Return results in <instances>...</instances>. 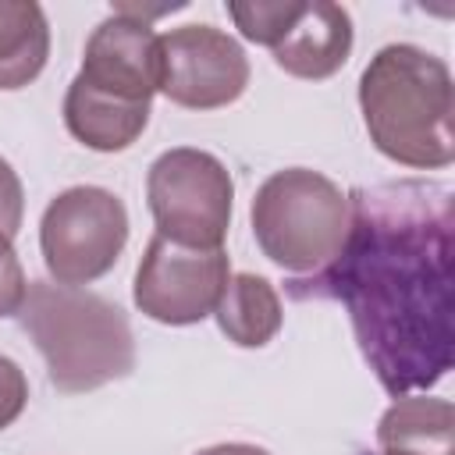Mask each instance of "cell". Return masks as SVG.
<instances>
[{
    "instance_id": "7c38bea8",
    "label": "cell",
    "mask_w": 455,
    "mask_h": 455,
    "mask_svg": "<svg viewBox=\"0 0 455 455\" xmlns=\"http://www.w3.org/2000/svg\"><path fill=\"white\" fill-rule=\"evenodd\" d=\"M380 451L405 455H455V409L448 398L398 395L377 423Z\"/></svg>"
},
{
    "instance_id": "d6986e66",
    "label": "cell",
    "mask_w": 455,
    "mask_h": 455,
    "mask_svg": "<svg viewBox=\"0 0 455 455\" xmlns=\"http://www.w3.org/2000/svg\"><path fill=\"white\" fill-rule=\"evenodd\" d=\"M377 455H405V451H377Z\"/></svg>"
},
{
    "instance_id": "30bf717a",
    "label": "cell",
    "mask_w": 455,
    "mask_h": 455,
    "mask_svg": "<svg viewBox=\"0 0 455 455\" xmlns=\"http://www.w3.org/2000/svg\"><path fill=\"white\" fill-rule=\"evenodd\" d=\"M75 78L103 96L153 107V92H160V36L149 21L114 11L85 39Z\"/></svg>"
},
{
    "instance_id": "ba28073f",
    "label": "cell",
    "mask_w": 455,
    "mask_h": 455,
    "mask_svg": "<svg viewBox=\"0 0 455 455\" xmlns=\"http://www.w3.org/2000/svg\"><path fill=\"white\" fill-rule=\"evenodd\" d=\"M228 277L231 263L224 249H188L153 235L139 259L132 295L149 320L188 327L217 309Z\"/></svg>"
},
{
    "instance_id": "2e32d148",
    "label": "cell",
    "mask_w": 455,
    "mask_h": 455,
    "mask_svg": "<svg viewBox=\"0 0 455 455\" xmlns=\"http://www.w3.org/2000/svg\"><path fill=\"white\" fill-rule=\"evenodd\" d=\"M28 402V380L21 373V366L7 355H0V430L11 427Z\"/></svg>"
},
{
    "instance_id": "e0dca14e",
    "label": "cell",
    "mask_w": 455,
    "mask_h": 455,
    "mask_svg": "<svg viewBox=\"0 0 455 455\" xmlns=\"http://www.w3.org/2000/svg\"><path fill=\"white\" fill-rule=\"evenodd\" d=\"M21 213H25L21 178H18V171L0 156V235L14 238L18 228H21Z\"/></svg>"
},
{
    "instance_id": "5b68a950",
    "label": "cell",
    "mask_w": 455,
    "mask_h": 455,
    "mask_svg": "<svg viewBox=\"0 0 455 455\" xmlns=\"http://www.w3.org/2000/svg\"><path fill=\"white\" fill-rule=\"evenodd\" d=\"M146 199L160 238L188 249H220L231 228L235 181L213 153L178 146L149 164Z\"/></svg>"
},
{
    "instance_id": "5bb4252c",
    "label": "cell",
    "mask_w": 455,
    "mask_h": 455,
    "mask_svg": "<svg viewBox=\"0 0 455 455\" xmlns=\"http://www.w3.org/2000/svg\"><path fill=\"white\" fill-rule=\"evenodd\" d=\"M50 57V25L36 0H0V89L28 85Z\"/></svg>"
},
{
    "instance_id": "52a82bcc",
    "label": "cell",
    "mask_w": 455,
    "mask_h": 455,
    "mask_svg": "<svg viewBox=\"0 0 455 455\" xmlns=\"http://www.w3.org/2000/svg\"><path fill=\"white\" fill-rule=\"evenodd\" d=\"M128 242L124 203L100 185H75L50 199L39 220V249L57 284H89L103 277Z\"/></svg>"
},
{
    "instance_id": "9a60e30c",
    "label": "cell",
    "mask_w": 455,
    "mask_h": 455,
    "mask_svg": "<svg viewBox=\"0 0 455 455\" xmlns=\"http://www.w3.org/2000/svg\"><path fill=\"white\" fill-rule=\"evenodd\" d=\"M28 295V281L21 270V259L11 245L7 235H0V320L4 316H18L21 302Z\"/></svg>"
},
{
    "instance_id": "7a4b0ae2",
    "label": "cell",
    "mask_w": 455,
    "mask_h": 455,
    "mask_svg": "<svg viewBox=\"0 0 455 455\" xmlns=\"http://www.w3.org/2000/svg\"><path fill=\"white\" fill-rule=\"evenodd\" d=\"M359 110L370 142L405 167H448L455 160V92L441 57L412 43H391L359 75Z\"/></svg>"
},
{
    "instance_id": "8fae6325",
    "label": "cell",
    "mask_w": 455,
    "mask_h": 455,
    "mask_svg": "<svg viewBox=\"0 0 455 455\" xmlns=\"http://www.w3.org/2000/svg\"><path fill=\"white\" fill-rule=\"evenodd\" d=\"M149 103H124L114 96H103L96 89H89L85 82L71 78L68 92H64V124L68 132L96 149V153H121L128 149L142 128L149 124Z\"/></svg>"
},
{
    "instance_id": "3957f363",
    "label": "cell",
    "mask_w": 455,
    "mask_h": 455,
    "mask_svg": "<svg viewBox=\"0 0 455 455\" xmlns=\"http://www.w3.org/2000/svg\"><path fill=\"white\" fill-rule=\"evenodd\" d=\"M18 323L43 352L50 384L64 395L96 391L135 370L128 313L96 291L32 281Z\"/></svg>"
},
{
    "instance_id": "6da1fadb",
    "label": "cell",
    "mask_w": 455,
    "mask_h": 455,
    "mask_svg": "<svg viewBox=\"0 0 455 455\" xmlns=\"http://www.w3.org/2000/svg\"><path fill=\"white\" fill-rule=\"evenodd\" d=\"M352 220L334 263L291 281L295 299H334L387 395L434 387L455 355V206L437 181H387L348 196Z\"/></svg>"
},
{
    "instance_id": "4fadbf2b",
    "label": "cell",
    "mask_w": 455,
    "mask_h": 455,
    "mask_svg": "<svg viewBox=\"0 0 455 455\" xmlns=\"http://www.w3.org/2000/svg\"><path fill=\"white\" fill-rule=\"evenodd\" d=\"M213 313L228 341L242 348H263L281 331L284 316L277 288L259 274H231Z\"/></svg>"
},
{
    "instance_id": "9c48e42d",
    "label": "cell",
    "mask_w": 455,
    "mask_h": 455,
    "mask_svg": "<svg viewBox=\"0 0 455 455\" xmlns=\"http://www.w3.org/2000/svg\"><path fill=\"white\" fill-rule=\"evenodd\" d=\"M249 85V57L213 25H181L160 36V92L188 110L235 103Z\"/></svg>"
},
{
    "instance_id": "ac0fdd59",
    "label": "cell",
    "mask_w": 455,
    "mask_h": 455,
    "mask_svg": "<svg viewBox=\"0 0 455 455\" xmlns=\"http://www.w3.org/2000/svg\"><path fill=\"white\" fill-rule=\"evenodd\" d=\"M196 455H270V451H267V448H256V444H238V441H231V444L203 448V451H196Z\"/></svg>"
},
{
    "instance_id": "8992f818",
    "label": "cell",
    "mask_w": 455,
    "mask_h": 455,
    "mask_svg": "<svg viewBox=\"0 0 455 455\" xmlns=\"http://www.w3.org/2000/svg\"><path fill=\"white\" fill-rule=\"evenodd\" d=\"M235 28L270 46L274 64L295 78H331L352 53V18L331 0H231Z\"/></svg>"
},
{
    "instance_id": "277c9868",
    "label": "cell",
    "mask_w": 455,
    "mask_h": 455,
    "mask_svg": "<svg viewBox=\"0 0 455 455\" xmlns=\"http://www.w3.org/2000/svg\"><path fill=\"white\" fill-rule=\"evenodd\" d=\"M352 220L348 196L320 171H274L252 196V235L270 263L309 277L334 263Z\"/></svg>"
}]
</instances>
